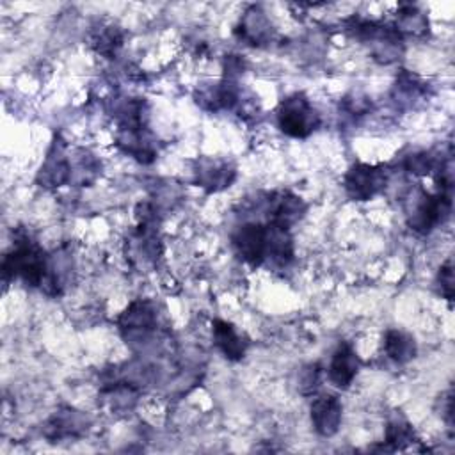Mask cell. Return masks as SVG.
<instances>
[{
  "label": "cell",
  "instance_id": "cell-27",
  "mask_svg": "<svg viewBox=\"0 0 455 455\" xmlns=\"http://www.w3.org/2000/svg\"><path fill=\"white\" fill-rule=\"evenodd\" d=\"M343 107L352 116H363L371 108V101L368 96H363L359 92H354L343 100Z\"/></svg>",
  "mask_w": 455,
  "mask_h": 455
},
{
  "label": "cell",
  "instance_id": "cell-26",
  "mask_svg": "<svg viewBox=\"0 0 455 455\" xmlns=\"http://www.w3.org/2000/svg\"><path fill=\"white\" fill-rule=\"evenodd\" d=\"M320 366L315 363V364H307L302 373H300V379H299V387L304 395H311L316 391L318 387V382H320Z\"/></svg>",
  "mask_w": 455,
  "mask_h": 455
},
{
  "label": "cell",
  "instance_id": "cell-17",
  "mask_svg": "<svg viewBox=\"0 0 455 455\" xmlns=\"http://www.w3.org/2000/svg\"><path fill=\"white\" fill-rule=\"evenodd\" d=\"M213 341L217 348L224 354L229 361H240L245 355L247 341L236 332L233 323L226 320H213Z\"/></svg>",
  "mask_w": 455,
  "mask_h": 455
},
{
  "label": "cell",
  "instance_id": "cell-25",
  "mask_svg": "<svg viewBox=\"0 0 455 455\" xmlns=\"http://www.w3.org/2000/svg\"><path fill=\"white\" fill-rule=\"evenodd\" d=\"M437 286L441 295L446 300L453 299V265L451 259H446L444 265H441L439 272H437Z\"/></svg>",
  "mask_w": 455,
  "mask_h": 455
},
{
  "label": "cell",
  "instance_id": "cell-19",
  "mask_svg": "<svg viewBox=\"0 0 455 455\" xmlns=\"http://www.w3.org/2000/svg\"><path fill=\"white\" fill-rule=\"evenodd\" d=\"M384 350L391 361L405 364L416 357V341L400 329H389L384 338Z\"/></svg>",
  "mask_w": 455,
  "mask_h": 455
},
{
  "label": "cell",
  "instance_id": "cell-1",
  "mask_svg": "<svg viewBox=\"0 0 455 455\" xmlns=\"http://www.w3.org/2000/svg\"><path fill=\"white\" fill-rule=\"evenodd\" d=\"M48 258L27 233L18 235L14 247L2 261V277L5 283L20 277L28 286L43 288L48 275Z\"/></svg>",
  "mask_w": 455,
  "mask_h": 455
},
{
  "label": "cell",
  "instance_id": "cell-5",
  "mask_svg": "<svg viewBox=\"0 0 455 455\" xmlns=\"http://www.w3.org/2000/svg\"><path fill=\"white\" fill-rule=\"evenodd\" d=\"M156 315L149 302L135 300L132 302L123 315L119 316V331L126 343L130 345H142L146 343L156 331Z\"/></svg>",
  "mask_w": 455,
  "mask_h": 455
},
{
  "label": "cell",
  "instance_id": "cell-9",
  "mask_svg": "<svg viewBox=\"0 0 455 455\" xmlns=\"http://www.w3.org/2000/svg\"><path fill=\"white\" fill-rule=\"evenodd\" d=\"M116 144L140 164H151L158 153L156 140L146 126H117Z\"/></svg>",
  "mask_w": 455,
  "mask_h": 455
},
{
  "label": "cell",
  "instance_id": "cell-11",
  "mask_svg": "<svg viewBox=\"0 0 455 455\" xmlns=\"http://www.w3.org/2000/svg\"><path fill=\"white\" fill-rule=\"evenodd\" d=\"M235 34L251 46H263L272 41L274 27L259 5H251L240 18Z\"/></svg>",
  "mask_w": 455,
  "mask_h": 455
},
{
  "label": "cell",
  "instance_id": "cell-14",
  "mask_svg": "<svg viewBox=\"0 0 455 455\" xmlns=\"http://www.w3.org/2000/svg\"><path fill=\"white\" fill-rule=\"evenodd\" d=\"M89 427L87 416H84L80 411L75 409H62L55 412L44 427V435L52 441H60V439H75L80 437Z\"/></svg>",
  "mask_w": 455,
  "mask_h": 455
},
{
  "label": "cell",
  "instance_id": "cell-8",
  "mask_svg": "<svg viewBox=\"0 0 455 455\" xmlns=\"http://www.w3.org/2000/svg\"><path fill=\"white\" fill-rule=\"evenodd\" d=\"M265 210H267V222L290 229L293 224H297L304 217L307 206L300 196L290 190H275L268 194Z\"/></svg>",
  "mask_w": 455,
  "mask_h": 455
},
{
  "label": "cell",
  "instance_id": "cell-6",
  "mask_svg": "<svg viewBox=\"0 0 455 455\" xmlns=\"http://www.w3.org/2000/svg\"><path fill=\"white\" fill-rule=\"evenodd\" d=\"M235 252L249 265L259 267L267 259V222H243L231 233Z\"/></svg>",
  "mask_w": 455,
  "mask_h": 455
},
{
  "label": "cell",
  "instance_id": "cell-18",
  "mask_svg": "<svg viewBox=\"0 0 455 455\" xmlns=\"http://www.w3.org/2000/svg\"><path fill=\"white\" fill-rule=\"evenodd\" d=\"M89 44L96 53L114 59L117 50L123 46V32L116 25L100 23L89 32Z\"/></svg>",
  "mask_w": 455,
  "mask_h": 455
},
{
  "label": "cell",
  "instance_id": "cell-10",
  "mask_svg": "<svg viewBox=\"0 0 455 455\" xmlns=\"http://www.w3.org/2000/svg\"><path fill=\"white\" fill-rule=\"evenodd\" d=\"M36 181L41 187L55 188L71 181V158L66 153V144L60 137H55L52 148L41 164Z\"/></svg>",
  "mask_w": 455,
  "mask_h": 455
},
{
  "label": "cell",
  "instance_id": "cell-4",
  "mask_svg": "<svg viewBox=\"0 0 455 455\" xmlns=\"http://www.w3.org/2000/svg\"><path fill=\"white\" fill-rule=\"evenodd\" d=\"M387 167L357 162L343 176L345 194L352 201H368L387 185Z\"/></svg>",
  "mask_w": 455,
  "mask_h": 455
},
{
  "label": "cell",
  "instance_id": "cell-7",
  "mask_svg": "<svg viewBox=\"0 0 455 455\" xmlns=\"http://www.w3.org/2000/svg\"><path fill=\"white\" fill-rule=\"evenodd\" d=\"M236 178V167L233 162L226 158H215V156H203L196 162L194 169V180L197 187L204 188L206 192H220Z\"/></svg>",
  "mask_w": 455,
  "mask_h": 455
},
{
  "label": "cell",
  "instance_id": "cell-16",
  "mask_svg": "<svg viewBox=\"0 0 455 455\" xmlns=\"http://www.w3.org/2000/svg\"><path fill=\"white\" fill-rule=\"evenodd\" d=\"M293 238L288 228L267 222V259L275 268H284L293 261Z\"/></svg>",
  "mask_w": 455,
  "mask_h": 455
},
{
  "label": "cell",
  "instance_id": "cell-12",
  "mask_svg": "<svg viewBox=\"0 0 455 455\" xmlns=\"http://www.w3.org/2000/svg\"><path fill=\"white\" fill-rule=\"evenodd\" d=\"M341 402L334 395H320L311 403V423L316 434L331 437L338 432L341 423Z\"/></svg>",
  "mask_w": 455,
  "mask_h": 455
},
{
  "label": "cell",
  "instance_id": "cell-23",
  "mask_svg": "<svg viewBox=\"0 0 455 455\" xmlns=\"http://www.w3.org/2000/svg\"><path fill=\"white\" fill-rule=\"evenodd\" d=\"M100 169L101 165L94 155L89 151H78L76 158H71V181L76 180L80 185H89L100 174Z\"/></svg>",
  "mask_w": 455,
  "mask_h": 455
},
{
  "label": "cell",
  "instance_id": "cell-24",
  "mask_svg": "<svg viewBox=\"0 0 455 455\" xmlns=\"http://www.w3.org/2000/svg\"><path fill=\"white\" fill-rule=\"evenodd\" d=\"M423 92H425V84L421 82L419 76L409 73L407 69H403L396 76V84H395V98H396V101H414Z\"/></svg>",
  "mask_w": 455,
  "mask_h": 455
},
{
  "label": "cell",
  "instance_id": "cell-20",
  "mask_svg": "<svg viewBox=\"0 0 455 455\" xmlns=\"http://www.w3.org/2000/svg\"><path fill=\"white\" fill-rule=\"evenodd\" d=\"M396 30L403 36L421 37L428 32V18L427 14L414 4H402L396 14Z\"/></svg>",
  "mask_w": 455,
  "mask_h": 455
},
{
  "label": "cell",
  "instance_id": "cell-21",
  "mask_svg": "<svg viewBox=\"0 0 455 455\" xmlns=\"http://www.w3.org/2000/svg\"><path fill=\"white\" fill-rule=\"evenodd\" d=\"M414 441H416L414 428L403 416L398 414L387 421L386 437H384V444L387 446V450H405Z\"/></svg>",
  "mask_w": 455,
  "mask_h": 455
},
{
  "label": "cell",
  "instance_id": "cell-13",
  "mask_svg": "<svg viewBox=\"0 0 455 455\" xmlns=\"http://www.w3.org/2000/svg\"><path fill=\"white\" fill-rule=\"evenodd\" d=\"M359 371V357L355 354V350L352 348V345L348 343H339L338 348L332 352L329 368H327V377L329 380L339 387L345 389L352 384V380L355 379Z\"/></svg>",
  "mask_w": 455,
  "mask_h": 455
},
{
  "label": "cell",
  "instance_id": "cell-2",
  "mask_svg": "<svg viewBox=\"0 0 455 455\" xmlns=\"http://www.w3.org/2000/svg\"><path fill=\"white\" fill-rule=\"evenodd\" d=\"M451 213V192L437 190L430 194L423 188H416L405 201L407 226L418 235H428L439 224H443Z\"/></svg>",
  "mask_w": 455,
  "mask_h": 455
},
{
  "label": "cell",
  "instance_id": "cell-22",
  "mask_svg": "<svg viewBox=\"0 0 455 455\" xmlns=\"http://www.w3.org/2000/svg\"><path fill=\"white\" fill-rule=\"evenodd\" d=\"M441 160L443 156H437L432 151H412L403 158L402 167L414 176H427L437 171Z\"/></svg>",
  "mask_w": 455,
  "mask_h": 455
},
{
  "label": "cell",
  "instance_id": "cell-15",
  "mask_svg": "<svg viewBox=\"0 0 455 455\" xmlns=\"http://www.w3.org/2000/svg\"><path fill=\"white\" fill-rule=\"evenodd\" d=\"M196 103L210 112L224 110V108H233L236 107L240 100V91L235 85L233 80H222L219 84H212L206 87H201L196 92Z\"/></svg>",
  "mask_w": 455,
  "mask_h": 455
},
{
  "label": "cell",
  "instance_id": "cell-3",
  "mask_svg": "<svg viewBox=\"0 0 455 455\" xmlns=\"http://www.w3.org/2000/svg\"><path fill=\"white\" fill-rule=\"evenodd\" d=\"M279 130L293 139L309 137L320 124V116L304 92L286 96L275 112Z\"/></svg>",
  "mask_w": 455,
  "mask_h": 455
}]
</instances>
